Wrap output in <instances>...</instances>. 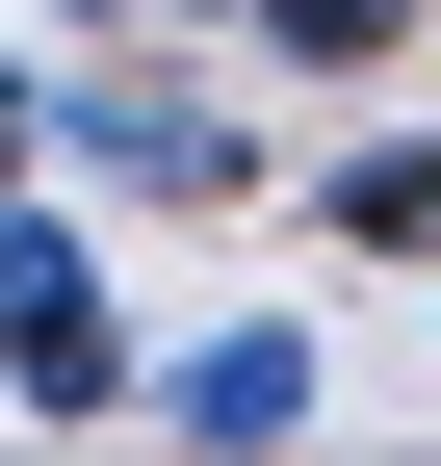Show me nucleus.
Here are the masks:
<instances>
[{
	"instance_id": "obj_4",
	"label": "nucleus",
	"mask_w": 441,
	"mask_h": 466,
	"mask_svg": "<svg viewBox=\"0 0 441 466\" xmlns=\"http://www.w3.org/2000/svg\"><path fill=\"white\" fill-rule=\"evenodd\" d=\"M338 233H364V259H441V130H390V156H338Z\"/></svg>"
},
{
	"instance_id": "obj_6",
	"label": "nucleus",
	"mask_w": 441,
	"mask_h": 466,
	"mask_svg": "<svg viewBox=\"0 0 441 466\" xmlns=\"http://www.w3.org/2000/svg\"><path fill=\"white\" fill-rule=\"evenodd\" d=\"M52 26H104V52H130V26H156V0H52Z\"/></svg>"
},
{
	"instance_id": "obj_5",
	"label": "nucleus",
	"mask_w": 441,
	"mask_h": 466,
	"mask_svg": "<svg viewBox=\"0 0 441 466\" xmlns=\"http://www.w3.org/2000/svg\"><path fill=\"white\" fill-rule=\"evenodd\" d=\"M234 26H260V52H286V78H364V52H390V26H415V0H234Z\"/></svg>"
},
{
	"instance_id": "obj_3",
	"label": "nucleus",
	"mask_w": 441,
	"mask_h": 466,
	"mask_svg": "<svg viewBox=\"0 0 441 466\" xmlns=\"http://www.w3.org/2000/svg\"><path fill=\"white\" fill-rule=\"evenodd\" d=\"M156 415H182V441H286V415H312V337H286V311L182 337V363H156Z\"/></svg>"
},
{
	"instance_id": "obj_2",
	"label": "nucleus",
	"mask_w": 441,
	"mask_h": 466,
	"mask_svg": "<svg viewBox=\"0 0 441 466\" xmlns=\"http://www.w3.org/2000/svg\"><path fill=\"white\" fill-rule=\"evenodd\" d=\"M0 389H26V415H104V389H130V337H104V285H78L52 208H0Z\"/></svg>"
},
{
	"instance_id": "obj_1",
	"label": "nucleus",
	"mask_w": 441,
	"mask_h": 466,
	"mask_svg": "<svg viewBox=\"0 0 441 466\" xmlns=\"http://www.w3.org/2000/svg\"><path fill=\"white\" fill-rule=\"evenodd\" d=\"M26 156H104V182H156V208H234L260 182V130L208 78H26Z\"/></svg>"
}]
</instances>
